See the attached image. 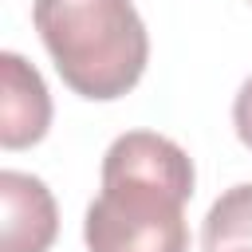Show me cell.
Returning a JSON list of instances; mask_svg holds the SVG:
<instances>
[{
  "label": "cell",
  "mask_w": 252,
  "mask_h": 252,
  "mask_svg": "<svg viewBox=\"0 0 252 252\" xmlns=\"http://www.w3.org/2000/svg\"><path fill=\"white\" fill-rule=\"evenodd\" d=\"M201 248L217 252V248H252V181L248 185H232L224 189L201 228Z\"/></svg>",
  "instance_id": "5"
},
{
  "label": "cell",
  "mask_w": 252,
  "mask_h": 252,
  "mask_svg": "<svg viewBox=\"0 0 252 252\" xmlns=\"http://www.w3.org/2000/svg\"><path fill=\"white\" fill-rule=\"evenodd\" d=\"M217 252H252V248H217Z\"/></svg>",
  "instance_id": "7"
},
{
  "label": "cell",
  "mask_w": 252,
  "mask_h": 252,
  "mask_svg": "<svg viewBox=\"0 0 252 252\" xmlns=\"http://www.w3.org/2000/svg\"><path fill=\"white\" fill-rule=\"evenodd\" d=\"M0 146L4 150H24L35 146L47 126H51V94L39 79V71L16 55H0Z\"/></svg>",
  "instance_id": "3"
},
{
  "label": "cell",
  "mask_w": 252,
  "mask_h": 252,
  "mask_svg": "<svg viewBox=\"0 0 252 252\" xmlns=\"http://www.w3.org/2000/svg\"><path fill=\"white\" fill-rule=\"evenodd\" d=\"M232 122H236L240 142L252 150V79H244V87L236 91V102H232Z\"/></svg>",
  "instance_id": "6"
},
{
  "label": "cell",
  "mask_w": 252,
  "mask_h": 252,
  "mask_svg": "<svg viewBox=\"0 0 252 252\" xmlns=\"http://www.w3.org/2000/svg\"><path fill=\"white\" fill-rule=\"evenodd\" d=\"M189 154L154 130H130L102 158V193L91 201L83 240L91 252H189Z\"/></svg>",
  "instance_id": "1"
},
{
  "label": "cell",
  "mask_w": 252,
  "mask_h": 252,
  "mask_svg": "<svg viewBox=\"0 0 252 252\" xmlns=\"http://www.w3.org/2000/svg\"><path fill=\"white\" fill-rule=\"evenodd\" d=\"M32 20L55 71L83 98H122L146 71L150 35L134 0H35Z\"/></svg>",
  "instance_id": "2"
},
{
  "label": "cell",
  "mask_w": 252,
  "mask_h": 252,
  "mask_svg": "<svg viewBox=\"0 0 252 252\" xmlns=\"http://www.w3.org/2000/svg\"><path fill=\"white\" fill-rule=\"evenodd\" d=\"M0 201H4V244L0 252H47L59 232V213L51 189L20 169L0 173Z\"/></svg>",
  "instance_id": "4"
}]
</instances>
